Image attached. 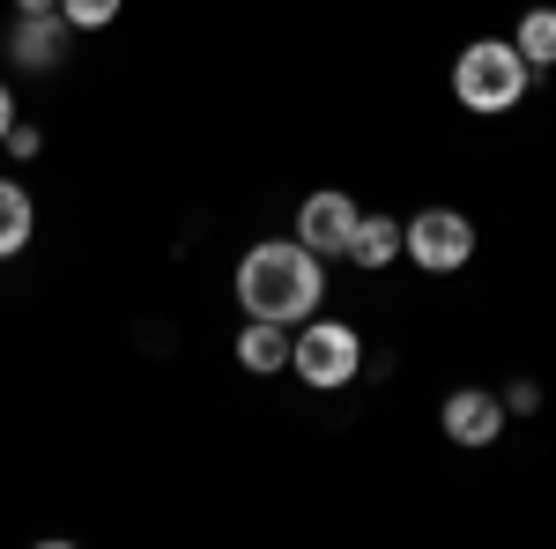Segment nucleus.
Returning a JSON list of instances; mask_svg holds the SVG:
<instances>
[{
    "label": "nucleus",
    "mask_w": 556,
    "mask_h": 549,
    "mask_svg": "<svg viewBox=\"0 0 556 549\" xmlns=\"http://www.w3.org/2000/svg\"><path fill=\"white\" fill-rule=\"evenodd\" d=\"M319 297H327V267L312 246L298 238H260L245 246L238 260V312L245 320H282V327H298L319 312Z\"/></svg>",
    "instance_id": "1"
},
{
    "label": "nucleus",
    "mask_w": 556,
    "mask_h": 549,
    "mask_svg": "<svg viewBox=\"0 0 556 549\" xmlns=\"http://www.w3.org/2000/svg\"><path fill=\"white\" fill-rule=\"evenodd\" d=\"M534 89V67L513 52V38H475L460 60H453V97L482 112V120H497V112H513L519 97Z\"/></svg>",
    "instance_id": "2"
},
{
    "label": "nucleus",
    "mask_w": 556,
    "mask_h": 549,
    "mask_svg": "<svg viewBox=\"0 0 556 549\" xmlns=\"http://www.w3.org/2000/svg\"><path fill=\"white\" fill-rule=\"evenodd\" d=\"M290 372H298L312 394H334V386H356L364 372V335L349 320H312L290 335Z\"/></svg>",
    "instance_id": "3"
},
{
    "label": "nucleus",
    "mask_w": 556,
    "mask_h": 549,
    "mask_svg": "<svg viewBox=\"0 0 556 549\" xmlns=\"http://www.w3.org/2000/svg\"><path fill=\"white\" fill-rule=\"evenodd\" d=\"M401 253L416 260L424 275H460L475 260V223L460 209H424L401 223Z\"/></svg>",
    "instance_id": "4"
},
{
    "label": "nucleus",
    "mask_w": 556,
    "mask_h": 549,
    "mask_svg": "<svg viewBox=\"0 0 556 549\" xmlns=\"http://www.w3.org/2000/svg\"><path fill=\"white\" fill-rule=\"evenodd\" d=\"M67 45H75V23L60 15V8H15V23H8V67H23V75H60V60H67Z\"/></svg>",
    "instance_id": "5"
},
{
    "label": "nucleus",
    "mask_w": 556,
    "mask_h": 549,
    "mask_svg": "<svg viewBox=\"0 0 556 549\" xmlns=\"http://www.w3.org/2000/svg\"><path fill=\"white\" fill-rule=\"evenodd\" d=\"M438 423H445V438H453V446L482 453V446H497V438H505V401H497L490 386H460V394H445Z\"/></svg>",
    "instance_id": "6"
},
{
    "label": "nucleus",
    "mask_w": 556,
    "mask_h": 549,
    "mask_svg": "<svg viewBox=\"0 0 556 549\" xmlns=\"http://www.w3.org/2000/svg\"><path fill=\"white\" fill-rule=\"evenodd\" d=\"M356 201L334 194V186H319L312 201H298V246H312L319 260H342L349 253V230H356Z\"/></svg>",
    "instance_id": "7"
},
{
    "label": "nucleus",
    "mask_w": 556,
    "mask_h": 549,
    "mask_svg": "<svg viewBox=\"0 0 556 549\" xmlns=\"http://www.w3.org/2000/svg\"><path fill=\"white\" fill-rule=\"evenodd\" d=\"M238 364L260 372V379L290 372V327H282V320H245V327H238Z\"/></svg>",
    "instance_id": "8"
},
{
    "label": "nucleus",
    "mask_w": 556,
    "mask_h": 549,
    "mask_svg": "<svg viewBox=\"0 0 556 549\" xmlns=\"http://www.w3.org/2000/svg\"><path fill=\"white\" fill-rule=\"evenodd\" d=\"M349 260L371 267V275L393 267V260H401V223H393V215H356V230H349Z\"/></svg>",
    "instance_id": "9"
},
{
    "label": "nucleus",
    "mask_w": 556,
    "mask_h": 549,
    "mask_svg": "<svg viewBox=\"0 0 556 549\" xmlns=\"http://www.w3.org/2000/svg\"><path fill=\"white\" fill-rule=\"evenodd\" d=\"M30 230H38V209H30V194L15 186V178H0V260H15L30 246Z\"/></svg>",
    "instance_id": "10"
},
{
    "label": "nucleus",
    "mask_w": 556,
    "mask_h": 549,
    "mask_svg": "<svg viewBox=\"0 0 556 549\" xmlns=\"http://www.w3.org/2000/svg\"><path fill=\"white\" fill-rule=\"evenodd\" d=\"M513 52L542 75V67H556V8H527L513 30Z\"/></svg>",
    "instance_id": "11"
},
{
    "label": "nucleus",
    "mask_w": 556,
    "mask_h": 549,
    "mask_svg": "<svg viewBox=\"0 0 556 549\" xmlns=\"http://www.w3.org/2000/svg\"><path fill=\"white\" fill-rule=\"evenodd\" d=\"M119 8H127V0H60V15H67L75 30H112Z\"/></svg>",
    "instance_id": "12"
},
{
    "label": "nucleus",
    "mask_w": 556,
    "mask_h": 549,
    "mask_svg": "<svg viewBox=\"0 0 556 549\" xmlns=\"http://www.w3.org/2000/svg\"><path fill=\"white\" fill-rule=\"evenodd\" d=\"M0 149H8V157H15V164H30V157H38V149H45V134L30 127V120H15V127H8V141H0Z\"/></svg>",
    "instance_id": "13"
},
{
    "label": "nucleus",
    "mask_w": 556,
    "mask_h": 549,
    "mask_svg": "<svg viewBox=\"0 0 556 549\" xmlns=\"http://www.w3.org/2000/svg\"><path fill=\"white\" fill-rule=\"evenodd\" d=\"M497 401H505V416H534V409H542V386H534V379H513Z\"/></svg>",
    "instance_id": "14"
},
{
    "label": "nucleus",
    "mask_w": 556,
    "mask_h": 549,
    "mask_svg": "<svg viewBox=\"0 0 556 549\" xmlns=\"http://www.w3.org/2000/svg\"><path fill=\"white\" fill-rule=\"evenodd\" d=\"M15 120H23V112H15V89L0 83V141H8V127H15Z\"/></svg>",
    "instance_id": "15"
},
{
    "label": "nucleus",
    "mask_w": 556,
    "mask_h": 549,
    "mask_svg": "<svg viewBox=\"0 0 556 549\" xmlns=\"http://www.w3.org/2000/svg\"><path fill=\"white\" fill-rule=\"evenodd\" d=\"M15 8H30V15H38V8H60V0H15Z\"/></svg>",
    "instance_id": "16"
}]
</instances>
